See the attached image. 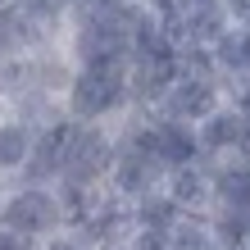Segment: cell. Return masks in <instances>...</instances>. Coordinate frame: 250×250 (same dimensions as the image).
Returning a JSON list of instances; mask_svg holds the SVG:
<instances>
[{
	"label": "cell",
	"instance_id": "6da1fadb",
	"mask_svg": "<svg viewBox=\"0 0 250 250\" xmlns=\"http://www.w3.org/2000/svg\"><path fill=\"white\" fill-rule=\"evenodd\" d=\"M132 60H91L78 64L73 86L64 96V114L78 123H105L114 114H123L132 105V78H127Z\"/></svg>",
	"mask_w": 250,
	"mask_h": 250
},
{
	"label": "cell",
	"instance_id": "7a4b0ae2",
	"mask_svg": "<svg viewBox=\"0 0 250 250\" xmlns=\"http://www.w3.org/2000/svg\"><path fill=\"white\" fill-rule=\"evenodd\" d=\"M0 223L19 237L46 246L50 237L68 232V214L60 205V191L41 187V182H19L14 191H5V205H0Z\"/></svg>",
	"mask_w": 250,
	"mask_h": 250
},
{
	"label": "cell",
	"instance_id": "3957f363",
	"mask_svg": "<svg viewBox=\"0 0 250 250\" xmlns=\"http://www.w3.org/2000/svg\"><path fill=\"white\" fill-rule=\"evenodd\" d=\"M228 105V82L223 78H182L173 82V91L155 105L159 119H173V123H187V127H200L209 114H218Z\"/></svg>",
	"mask_w": 250,
	"mask_h": 250
},
{
	"label": "cell",
	"instance_id": "277c9868",
	"mask_svg": "<svg viewBox=\"0 0 250 250\" xmlns=\"http://www.w3.org/2000/svg\"><path fill=\"white\" fill-rule=\"evenodd\" d=\"M73 137H78V119H68V114H55L50 123H41L37 141H32V159L23 168V182H41V187L60 182L64 164H68V150H73Z\"/></svg>",
	"mask_w": 250,
	"mask_h": 250
},
{
	"label": "cell",
	"instance_id": "5b68a950",
	"mask_svg": "<svg viewBox=\"0 0 250 250\" xmlns=\"http://www.w3.org/2000/svg\"><path fill=\"white\" fill-rule=\"evenodd\" d=\"M164 196L178 205L182 214H214V164L209 159H191V164H178L164 173Z\"/></svg>",
	"mask_w": 250,
	"mask_h": 250
},
{
	"label": "cell",
	"instance_id": "8992f818",
	"mask_svg": "<svg viewBox=\"0 0 250 250\" xmlns=\"http://www.w3.org/2000/svg\"><path fill=\"white\" fill-rule=\"evenodd\" d=\"M196 137H200V155L209 159V164H218V159H232V155H241V137H246V114L232 105L209 114L200 127H196Z\"/></svg>",
	"mask_w": 250,
	"mask_h": 250
},
{
	"label": "cell",
	"instance_id": "52a82bcc",
	"mask_svg": "<svg viewBox=\"0 0 250 250\" xmlns=\"http://www.w3.org/2000/svg\"><path fill=\"white\" fill-rule=\"evenodd\" d=\"M214 209H246L250 214V159L232 155L214 164Z\"/></svg>",
	"mask_w": 250,
	"mask_h": 250
},
{
	"label": "cell",
	"instance_id": "ba28073f",
	"mask_svg": "<svg viewBox=\"0 0 250 250\" xmlns=\"http://www.w3.org/2000/svg\"><path fill=\"white\" fill-rule=\"evenodd\" d=\"M32 141H37V127L23 123V119H0V173L5 178H19L23 182V168L32 159Z\"/></svg>",
	"mask_w": 250,
	"mask_h": 250
},
{
	"label": "cell",
	"instance_id": "9c48e42d",
	"mask_svg": "<svg viewBox=\"0 0 250 250\" xmlns=\"http://www.w3.org/2000/svg\"><path fill=\"white\" fill-rule=\"evenodd\" d=\"M168 250H218V237H214V223L209 214H182L178 228L164 237Z\"/></svg>",
	"mask_w": 250,
	"mask_h": 250
},
{
	"label": "cell",
	"instance_id": "30bf717a",
	"mask_svg": "<svg viewBox=\"0 0 250 250\" xmlns=\"http://www.w3.org/2000/svg\"><path fill=\"white\" fill-rule=\"evenodd\" d=\"M82 0H14V9L23 14V19H32L41 27H60L64 19L73 23V14H78Z\"/></svg>",
	"mask_w": 250,
	"mask_h": 250
},
{
	"label": "cell",
	"instance_id": "8fae6325",
	"mask_svg": "<svg viewBox=\"0 0 250 250\" xmlns=\"http://www.w3.org/2000/svg\"><path fill=\"white\" fill-rule=\"evenodd\" d=\"M0 250H41V246L27 241V237H19V232H9L5 223H0Z\"/></svg>",
	"mask_w": 250,
	"mask_h": 250
},
{
	"label": "cell",
	"instance_id": "7c38bea8",
	"mask_svg": "<svg viewBox=\"0 0 250 250\" xmlns=\"http://www.w3.org/2000/svg\"><path fill=\"white\" fill-rule=\"evenodd\" d=\"M223 9L237 27H250V0H223Z\"/></svg>",
	"mask_w": 250,
	"mask_h": 250
},
{
	"label": "cell",
	"instance_id": "4fadbf2b",
	"mask_svg": "<svg viewBox=\"0 0 250 250\" xmlns=\"http://www.w3.org/2000/svg\"><path fill=\"white\" fill-rule=\"evenodd\" d=\"M5 9H14V0H0V14H5Z\"/></svg>",
	"mask_w": 250,
	"mask_h": 250
},
{
	"label": "cell",
	"instance_id": "5bb4252c",
	"mask_svg": "<svg viewBox=\"0 0 250 250\" xmlns=\"http://www.w3.org/2000/svg\"><path fill=\"white\" fill-rule=\"evenodd\" d=\"M0 205H5V191H0Z\"/></svg>",
	"mask_w": 250,
	"mask_h": 250
}]
</instances>
